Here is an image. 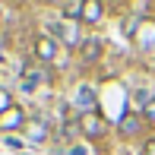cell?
<instances>
[{
  "instance_id": "cell-10",
  "label": "cell",
  "mask_w": 155,
  "mask_h": 155,
  "mask_svg": "<svg viewBox=\"0 0 155 155\" xmlns=\"http://www.w3.org/2000/svg\"><path fill=\"white\" fill-rule=\"evenodd\" d=\"M143 117H146V120H155V98H152V101L143 108Z\"/></svg>"
},
{
  "instance_id": "cell-8",
  "label": "cell",
  "mask_w": 155,
  "mask_h": 155,
  "mask_svg": "<svg viewBox=\"0 0 155 155\" xmlns=\"http://www.w3.org/2000/svg\"><path fill=\"white\" fill-rule=\"evenodd\" d=\"M25 133H29L32 143H41V139L48 136V127L41 124V120H35V124H25Z\"/></svg>"
},
{
  "instance_id": "cell-13",
  "label": "cell",
  "mask_w": 155,
  "mask_h": 155,
  "mask_svg": "<svg viewBox=\"0 0 155 155\" xmlns=\"http://www.w3.org/2000/svg\"><path fill=\"white\" fill-rule=\"evenodd\" d=\"M143 155H155V139H146V146H143Z\"/></svg>"
},
{
  "instance_id": "cell-3",
  "label": "cell",
  "mask_w": 155,
  "mask_h": 155,
  "mask_svg": "<svg viewBox=\"0 0 155 155\" xmlns=\"http://www.w3.org/2000/svg\"><path fill=\"white\" fill-rule=\"evenodd\" d=\"M79 54H82V60L86 63H92L101 57V41L98 38H86V41H79Z\"/></svg>"
},
{
  "instance_id": "cell-1",
  "label": "cell",
  "mask_w": 155,
  "mask_h": 155,
  "mask_svg": "<svg viewBox=\"0 0 155 155\" xmlns=\"http://www.w3.org/2000/svg\"><path fill=\"white\" fill-rule=\"evenodd\" d=\"M79 130H82V136L98 139V136H104V133H108V124H104L95 111H86V114L79 117Z\"/></svg>"
},
{
  "instance_id": "cell-4",
  "label": "cell",
  "mask_w": 155,
  "mask_h": 155,
  "mask_svg": "<svg viewBox=\"0 0 155 155\" xmlns=\"http://www.w3.org/2000/svg\"><path fill=\"white\" fill-rule=\"evenodd\" d=\"M133 38H136L143 48H146V45H155V22H152V19L139 22V25H136V32H133Z\"/></svg>"
},
{
  "instance_id": "cell-6",
  "label": "cell",
  "mask_w": 155,
  "mask_h": 155,
  "mask_svg": "<svg viewBox=\"0 0 155 155\" xmlns=\"http://www.w3.org/2000/svg\"><path fill=\"white\" fill-rule=\"evenodd\" d=\"M139 127H143V117L139 114H124L120 117V136H136Z\"/></svg>"
},
{
  "instance_id": "cell-11",
  "label": "cell",
  "mask_w": 155,
  "mask_h": 155,
  "mask_svg": "<svg viewBox=\"0 0 155 155\" xmlns=\"http://www.w3.org/2000/svg\"><path fill=\"white\" fill-rule=\"evenodd\" d=\"M79 101H82V104L92 101V89H89V86H82V89H79Z\"/></svg>"
},
{
  "instance_id": "cell-7",
  "label": "cell",
  "mask_w": 155,
  "mask_h": 155,
  "mask_svg": "<svg viewBox=\"0 0 155 155\" xmlns=\"http://www.w3.org/2000/svg\"><path fill=\"white\" fill-rule=\"evenodd\" d=\"M101 13H104V6L98 3V0H86V3H82V22H98V19H101Z\"/></svg>"
},
{
  "instance_id": "cell-5",
  "label": "cell",
  "mask_w": 155,
  "mask_h": 155,
  "mask_svg": "<svg viewBox=\"0 0 155 155\" xmlns=\"http://www.w3.org/2000/svg\"><path fill=\"white\" fill-rule=\"evenodd\" d=\"M35 54H38L41 60H54V54H57V45H54V38L41 35V38L35 41Z\"/></svg>"
},
{
  "instance_id": "cell-2",
  "label": "cell",
  "mask_w": 155,
  "mask_h": 155,
  "mask_svg": "<svg viewBox=\"0 0 155 155\" xmlns=\"http://www.w3.org/2000/svg\"><path fill=\"white\" fill-rule=\"evenodd\" d=\"M22 127H25V111H22V108H16V104H13V108H6L3 114H0V130H3V133L22 130Z\"/></svg>"
},
{
  "instance_id": "cell-12",
  "label": "cell",
  "mask_w": 155,
  "mask_h": 155,
  "mask_svg": "<svg viewBox=\"0 0 155 155\" xmlns=\"http://www.w3.org/2000/svg\"><path fill=\"white\" fill-rule=\"evenodd\" d=\"M6 108H13V104H10V95H6V92H3V89H0V114H3V111H6Z\"/></svg>"
},
{
  "instance_id": "cell-9",
  "label": "cell",
  "mask_w": 155,
  "mask_h": 155,
  "mask_svg": "<svg viewBox=\"0 0 155 155\" xmlns=\"http://www.w3.org/2000/svg\"><path fill=\"white\" fill-rule=\"evenodd\" d=\"M63 13L67 16H82V3H63Z\"/></svg>"
}]
</instances>
